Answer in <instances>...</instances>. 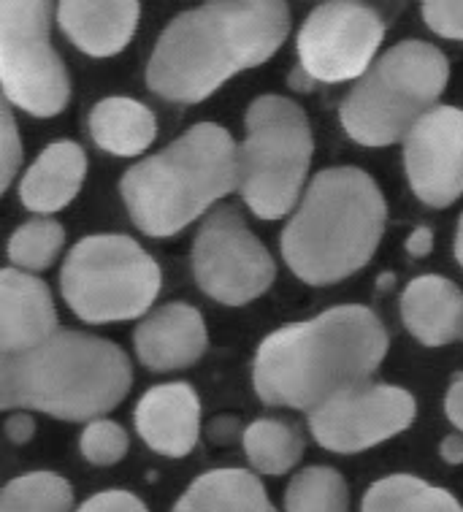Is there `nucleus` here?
<instances>
[{"mask_svg":"<svg viewBox=\"0 0 463 512\" xmlns=\"http://www.w3.org/2000/svg\"><path fill=\"white\" fill-rule=\"evenodd\" d=\"M388 331L369 307H334L290 323L260 342L252 364L255 393L269 407L312 412L380 369Z\"/></svg>","mask_w":463,"mask_h":512,"instance_id":"obj_1","label":"nucleus"},{"mask_svg":"<svg viewBox=\"0 0 463 512\" xmlns=\"http://www.w3.org/2000/svg\"><path fill=\"white\" fill-rule=\"evenodd\" d=\"M288 33L290 9L279 0H220L185 11L149 57V90L163 101H206L231 76L271 60Z\"/></svg>","mask_w":463,"mask_h":512,"instance_id":"obj_2","label":"nucleus"},{"mask_svg":"<svg viewBox=\"0 0 463 512\" xmlns=\"http://www.w3.org/2000/svg\"><path fill=\"white\" fill-rule=\"evenodd\" d=\"M385 220V196L366 171L325 168L309 182L282 231L285 263L306 285H336L371 261Z\"/></svg>","mask_w":463,"mask_h":512,"instance_id":"obj_3","label":"nucleus"},{"mask_svg":"<svg viewBox=\"0 0 463 512\" xmlns=\"http://www.w3.org/2000/svg\"><path fill=\"white\" fill-rule=\"evenodd\" d=\"M133 385L120 347L98 336L60 331L36 350L0 355V407L93 423L112 412Z\"/></svg>","mask_w":463,"mask_h":512,"instance_id":"obj_4","label":"nucleus"},{"mask_svg":"<svg viewBox=\"0 0 463 512\" xmlns=\"http://www.w3.org/2000/svg\"><path fill=\"white\" fill-rule=\"evenodd\" d=\"M241 185L239 147L223 125L198 122L125 171L122 201L141 233L168 239Z\"/></svg>","mask_w":463,"mask_h":512,"instance_id":"obj_5","label":"nucleus"},{"mask_svg":"<svg viewBox=\"0 0 463 512\" xmlns=\"http://www.w3.org/2000/svg\"><path fill=\"white\" fill-rule=\"evenodd\" d=\"M450 79L442 49L426 41H401L355 82L339 109L352 141L363 147H390L404 141L417 122L436 109Z\"/></svg>","mask_w":463,"mask_h":512,"instance_id":"obj_6","label":"nucleus"},{"mask_svg":"<svg viewBox=\"0 0 463 512\" xmlns=\"http://www.w3.org/2000/svg\"><path fill=\"white\" fill-rule=\"evenodd\" d=\"M239 147L241 196L252 215L277 220L301 204L315 139L304 109L282 95H260L244 117Z\"/></svg>","mask_w":463,"mask_h":512,"instance_id":"obj_7","label":"nucleus"},{"mask_svg":"<svg viewBox=\"0 0 463 512\" xmlns=\"http://www.w3.org/2000/svg\"><path fill=\"white\" fill-rule=\"evenodd\" d=\"M160 282L163 274L155 258L122 233L82 239L60 271L65 304L84 323H122L149 315Z\"/></svg>","mask_w":463,"mask_h":512,"instance_id":"obj_8","label":"nucleus"},{"mask_svg":"<svg viewBox=\"0 0 463 512\" xmlns=\"http://www.w3.org/2000/svg\"><path fill=\"white\" fill-rule=\"evenodd\" d=\"M49 0L0 3V79L14 106L33 117H57L71 101V82L52 47Z\"/></svg>","mask_w":463,"mask_h":512,"instance_id":"obj_9","label":"nucleus"},{"mask_svg":"<svg viewBox=\"0 0 463 512\" xmlns=\"http://www.w3.org/2000/svg\"><path fill=\"white\" fill-rule=\"evenodd\" d=\"M190 263L198 288L228 307L260 298L277 277L271 252L233 206H220L206 215L195 233Z\"/></svg>","mask_w":463,"mask_h":512,"instance_id":"obj_10","label":"nucleus"},{"mask_svg":"<svg viewBox=\"0 0 463 512\" xmlns=\"http://www.w3.org/2000/svg\"><path fill=\"white\" fill-rule=\"evenodd\" d=\"M385 22L363 3L317 6L298 30V66L315 82L363 79L377 60Z\"/></svg>","mask_w":463,"mask_h":512,"instance_id":"obj_11","label":"nucleus"},{"mask_svg":"<svg viewBox=\"0 0 463 512\" xmlns=\"http://www.w3.org/2000/svg\"><path fill=\"white\" fill-rule=\"evenodd\" d=\"M417 404L407 388L363 382L309 412V431L331 453H361L415 423Z\"/></svg>","mask_w":463,"mask_h":512,"instance_id":"obj_12","label":"nucleus"},{"mask_svg":"<svg viewBox=\"0 0 463 512\" xmlns=\"http://www.w3.org/2000/svg\"><path fill=\"white\" fill-rule=\"evenodd\" d=\"M404 168L423 204L445 209L463 196V109L436 106L404 139Z\"/></svg>","mask_w":463,"mask_h":512,"instance_id":"obj_13","label":"nucleus"},{"mask_svg":"<svg viewBox=\"0 0 463 512\" xmlns=\"http://www.w3.org/2000/svg\"><path fill=\"white\" fill-rule=\"evenodd\" d=\"M139 361L152 372H176L201 361L209 347L204 315L190 304L174 301L152 309L133 334Z\"/></svg>","mask_w":463,"mask_h":512,"instance_id":"obj_14","label":"nucleus"},{"mask_svg":"<svg viewBox=\"0 0 463 512\" xmlns=\"http://www.w3.org/2000/svg\"><path fill=\"white\" fill-rule=\"evenodd\" d=\"M57 328V309L44 282L19 269L0 274V353L19 355L36 350Z\"/></svg>","mask_w":463,"mask_h":512,"instance_id":"obj_15","label":"nucleus"},{"mask_svg":"<svg viewBox=\"0 0 463 512\" xmlns=\"http://www.w3.org/2000/svg\"><path fill=\"white\" fill-rule=\"evenodd\" d=\"M136 431L155 453L185 458L201 434V401L187 382L158 385L141 396Z\"/></svg>","mask_w":463,"mask_h":512,"instance_id":"obj_16","label":"nucleus"},{"mask_svg":"<svg viewBox=\"0 0 463 512\" xmlns=\"http://www.w3.org/2000/svg\"><path fill=\"white\" fill-rule=\"evenodd\" d=\"M141 6L133 0H65L57 25L76 49L90 57L120 55L139 28Z\"/></svg>","mask_w":463,"mask_h":512,"instance_id":"obj_17","label":"nucleus"},{"mask_svg":"<svg viewBox=\"0 0 463 512\" xmlns=\"http://www.w3.org/2000/svg\"><path fill=\"white\" fill-rule=\"evenodd\" d=\"M401 320L420 345H450L463 331L461 288L439 274L415 277L401 293Z\"/></svg>","mask_w":463,"mask_h":512,"instance_id":"obj_18","label":"nucleus"},{"mask_svg":"<svg viewBox=\"0 0 463 512\" xmlns=\"http://www.w3.org/2000/svg\"><path fill=\"white\" fill-rule=\"evenodd\" d=\"M87 177V155L76 141L49 144L19 182V201L36 215H55L71 204Z\"/></svg>","mask_w":463,"mask_h":512,"instance_id":"obj_19","label":"nucleus"},{"mask_svg":"<svg viewBox=\"0 0 463 512\" xmlns=\"http://www.w3.org/2000/svg\"><path fill=\"white\" fill-rule=\"evenodd\" d=\"M90 136L109 155L136 158L152 147L158 120L152 109L133 98H103L90 112Z\"/></svg>","mask_w":463,"mask_h":512,"instance_id":"obj_20","label":"nucleus"},{"mask_svg":"<svg viewBox=\"0 0 463 512\" xmlns=\"http://www.w3.org/2000/svg\"><path fill=\"white\" fill-rule=\"evenodd\" d=\"M171 512H277L258 477L244 469H212L179 496Z\"/></svg>","mask_w":463,"mask_h":512,"instance_id":"obj_21","label":"nucleus"},{"mask_svg":"<svg viewBox=\"0 0 463 512\" xmlns=\"http://www.w3.org/2000/svg\"><path fill=\"white\" fill-rule=\"evenodd\" d=\"M361 512H463L461 502L445 488L415 475H390L371 485Z\"/></svg>","mask_w":463,"mask_h":512,"instance_id":"obj_22","label":"nucleus"},{"mask_svg":"<svg viewBox=\"0 0 463 512\" xmlns=\"http://www.w3.org/2000/svg\"><path fill=\"white\" fill-rule=\"evenodd\" d=\"M244 453L258 475H285L304 456V437L288 420L260 418L244 434Z\"/></svg>","mask_w":463,"mask_h":512,"instance_id":"obj_23","label":"nucleus"},{"mask_svg":"<svg viewBox=\"0 0 463 512\" xmlns=\"http://www.w3.org/2000/svg\"><path fill=\"white\" fill-rule=\"evenodd\" d=\"M285 512H350V488L334 466H306L288 485Z\"/></svg>","mask_w":463,"mask_h":512,"instance_id":"obj_24","label":"nucleus"},{"mask_svg":"<svg viewBox=\"0 0 463 512\" xmlns=\"http://www.w3.org/2000/svg\"><path fill=\"white\" fill-rule=\"evenodd\" d=\"M74 488L55 472L14 477L0 496V512H71Z\"/></svg>","mask_w":463,"mask_h":512,"instance_id":"obj_25","label":"nucleus"},{"mask_svg":"<svg viewBox=\"0 0 463 512\" xmlns=\"http://www.w3.org/2000/svg\"><path fill=\"white\" fill-rule=\"evenodd\" d=\"M65 228L52 217H33L9 239V261L19 271H44L63 252Z\"/></svg>","mask_w":463,"mask_h":512,"instance_id":"obj_26","label":"nucleus"},{"mask_svg":"<svg viewBox=\"0 0 463 512\" xmlns=\"http://www.w3.org/2000/svg\"><path fill=\"white\" fill-rule=\"evenodd\" d=\"M130 439L128 431L122 429L114 420H93L87 423L79 439V450L87 464L93 466H114L120 464L125 453H128Z\"/></svg>","mask_w":463,"mask_h":512,"instance_id":"obj_27","label":"nucleus"},{"mask_svg":"<svg viewBox=\"0 0 463 512\" xmlns=\"http://www.w3.org/2000/svg\"><path fill=\"white\" fill-rule=\"evenodd\" d=\"M3 139H0V163H3V177H0V187L9 190L14 177H17L19 166H22V139H19L17 122H14V114H11L9 106H3Z\"/></svg>","mask_w":463,"mask_h":512,"instance_id":"obj_28","label":"nucleus"},{"mask_svg":"<svg viewBox=\"0 0 463 512\" xmlns=\"http://www.w3.org/2000/svg\"><path fill=\"white\" fill-rule=\"evenodd\" d=\"M420 11L436 36L463 41V3H426Z\"/></svg>","mask_w":463,"mask_h":512,"instance_id":"obj_29","label":"nucleus"},{"mask_svg":"<svg viewBox=\"0 0 463 512\" xmlns=\"http://www.w3.org/2000/svg\"><path fill=\"white\" fill-rule=\"evenodd\" d=\"M76 512H147V504L128 491H103L90 496Z\"/></svg>","mask_w":463,"mask_h":512,"instance_id":"obj_30","label":"nucleus"},{"mask_svg":"<svg viewBox=\"0 0 463 512\" xmlns=\"http://www.w3.org/2000/svg\"><path fill=\"white\" fill-rule=\"evenodd\" d=\"M445 412L447 420L463 434V372L455 374L453 382H450V388H447Z\"/></svg>","mask_w":463,"mask_h":512,"instance_id":"obj_31","label":"nucleus"},{"mask_svg":"<svg viewBox=\"0 0 463 512\" xmlns=\"http://www.w3.org/2000/svg\"><path fill=\"white\" fill-rule=\"evenodd\" d=\"M33 434H36V420H33L30 412H14V415H9V420H6V437L14 445H25V442L33 439Z\"/></svg>","mask_w":463,"mask_h":512,"instance_id":"obj_32","label":"nucleus"},{"mask_svg":"<svg viewBox=\"0 0 463 512\" xmlns=\"http://www.w3.org/2000/svg\"><path fill=\"white\" fill-rule=\"evenodd\" d=\"M404 250H407L412 258H426V255H431V250H434V231L426 228V225L415 228V231L407 236Z\"/></svg>","mask_w":463,"mask_h":512,"instance_id":"obj_33","label":"nucleus"},{"mask_svg":"<svg viewBox=\"0 0 463 512\" xmlns=\"http://www.w3.org/2000/svg\"><path fill=\"white\" fill-rule=\"evenodd\" d=\"M439 456L445 464H463V434H450V437L442 439L439 445Z\"/></svg>","mask_w":463,"mask_h":512,"instance_id":"obj_34","label":"nucleus"},{"mask_svg":"<svg viewBox=\"0 0 463 512\" xmlns=\"http://www.w3.org/2000/svg\"><path fill=\"white\" fill-rule=\"evenodd\" d=\"M288 84H290V87H293V90H296V93H312L317 82H315V79H312V76L306 74L304 68L296 66V68H293V71H290Z\"/></svg>","mask_w":463,"mask_h":512,"instance_id":"obj_35","label":"nucleus"},{"mask_svg":"<svg viewBox=\"0 0 463 512\" xmlns=\"http://www.w3.org/2000/svg\"><path fill=\"white\" fill-rule=\"evenodd\" d=\"M453 250H455V261L461 263V269H463V215H461V220H458V231H455Z\"/></svg>","mask_w":463,"mask_h":512,"instance_id":"obj_36","label":"nucleus"},{"mask_svg":"<svg viewBox=\"0 0 463 512\" xmlns=\"http://www.w3.org/2000/svg\"><path fill=\"white\" fill-rule=\"evenodd\" d=\"M393 282H396V277H393V274H382L380 285H377V288L388 290V288H393Z\"/></svg>","mask_w":463,"mask_h":512,"instance_id":"obj_37","label":"nucleus"},{"mask_svg":"<svg viewBox=\"0 0 463 512\" xmlns=\"http://www.w3.org/2000/svg\"><path fill=\"white\" fill-rule=\"evenodd\" d=\"M461 342H463V331H461Z\"/></svg>","mask_w":463,"mask_h":512,"instance_id":"obj_38","label":"nucleus"}]
</instances>
